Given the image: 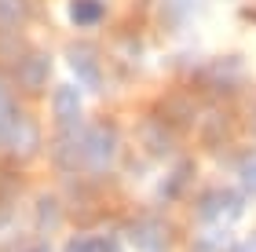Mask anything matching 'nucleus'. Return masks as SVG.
<instances>
[{
    "label": "nucleus",
    "instance_id": "obj_6",
    "mask_svg": "<svg viewBox=\"0 0 256 252\" xmlns=\"http://www.w3.org/2000/svg\"><path fill=\"white\" fill-rule=\"evenodd\" d=\"M70 18L77 26H96L102 22V4L99 0H70Z\"/></svg>",
    "mask_w": 256,
    "mask_h": 252
},
{
    "label": "nucleus",
    "instance_id": "obj_8",
    "mask_svg": "<svg viewBox=\"0 0 256 252\" xmlns=\"http://www.w3.org/2000/svg\"><path fill=\"white\" fill-rule=\"evenodd\" d=\"M55 113H59L62 121H77V113H80V99H77V91L70 88V84L55 91Z\"/></svg>",
    "mask_w": 256,
    "mask_h": 252
},
{
    "label": "nucleus",
    "instance_id": "obj_3",
    "mask_svg": "<svg viewBox=\"0 0 256 252\" xmlns=\"http://www.w3.org/2000/svg\"><path fill=\"white\" fill-rule=\"evenodd\" d=\"M238 212H242V198H230V194H212V198L202 205V216L208 223L230 220V216H238Z\"/></svg>",
    "mask_w": 256,
    "mask_h": 252
},
{
    "label": "nucleus",
    "instance_id": "obj_9",
    "mask_svg": "<svg viewBox=\"0 0 256 252\" xmlns=\"http://www.w3.org/2000/svg\"><path fill=\"white\" fill-rule=\"evenodd\" d=\"M22 18H26V11H22L18 0H0V26H4V29L22 26Z\"/></svg>",
    "mask_w": 256,
    "mask_h": 252
},
{
    "label": "nucleus",
    "instance_id": "obj_11",
    "mask_svg": "<svg viewBox=\"0 0 256 252\" xmlns=\"http://www.w3.org/2000/svg\"><path fill=\"white\" fill-rule=\"evenodd\" d=\"M26 252H48V249H44V245H37V249H26Z\"/></svg>",
    "mask_w": 256,
    "mask_h": 252
},
{
    "label": "nucleus",
    "instance_id": "obj_10",
    "mask_svg": "<svg viewBox=\"0 0 256 252\" xmlns=\"http://www.w3.org/2000/svg\"><path fill=\"white\" fill-rule=\"evenodd\" d=\"M242 179H246V187H249V190H256V161H252V165H246Z\"/></svg>",
    "mask_w": 256,
    "mask_h": 252
},
{
    "label": "nucleus",
    "instance_id": "obj_5",
    "mask_svg": "<svg viewBox=\"0 0 256 252\" xmlns=\"http://www.w3.org/2000/svg\"><path fill=\"white\" fill-rule=\"evenodd\" d=\"M48 66H52V62H48V55H44V51L30 55V59L18 66L22 84H26V88H40V84H44V77H48Z\"/></svg>",
    "mask_w": 256,
    "mask_h": 252
},
{
    "label": "nucleus",
    "instance_id": "obj_7",
    "mask_svg": "<svg viewBox=\"0 0 256 252\" xmlns=\"http://www.w3.org/2000/svg\"><path fill=\"white\" fill-rule=\"evenodd\" d=\"M66 252H114V242L102 234H77L66 242Z\"/></svg>",
    "mask_w": 256,
    "mask_h": 252
},
{
    "label": "nucleus",
    "instance_id": "obj_1",
    "mask_svg": "<svg viewBox=\"0 0 256 252\" xmlns=\"http://www.w3.org/2000/svg\"><path fill=\"white\" fill-rule=\"evenodd\" d=\"M114 154V139L106 135V128H88L77 132L66 139V150L59 146V161H66L70 168L74 165H88V168H102Z\"/></svg>",
    "mask_w": 256,
    "mask_h": 252
},
{
    "label": "nucleus",
    "instance_id": "obj_12",
    "mask_svg": "<svg viewBox=\"0 0 256 252\" xmlns=\"http://www.w3.org/2000/svg\"><path fill=\"white\" fill-rule=\"evenodd\" d=\"M234 252H252V249H249V245H242V249H234Z\"/></svg>",
    "mask_w": 256,
    "mask_h": 252
},
{
    "label": "nucleus",
    "instance_id": "obj_4",
    "mask_svg": "<svg viewBox=\"0 0 256 252\" xmlns=\"http://www.w3.org/2000/svg\"><path fill=\"white\" fill-rule=\"evenodd\" d=\"M70 66L80 73V81H84L88 88H99L102 81H99V66H96V59H92V51L88 48H70Z\"/></svg>",
    "mask_w": 256,
    "mask_h": 252
},
{
    "label": "nucleus",
    "instance_id": "obj_2",
    "mask_svg": "<svg viewBox=\"0 0 256 252\" xmlns=\"http://www.w3.org/2000/svg\"><path fill=\"white\" fill-rule=\"evenodd\" d=\"M0 146H11V150H30V146H37V128H30V124L18 117L15 99L8 95L4 84H0Z\"/></svg>",
    "mask_w": 256,
    "mask_h": 252
}]
</instances>
